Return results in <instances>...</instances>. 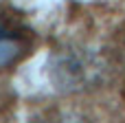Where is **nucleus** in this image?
Returning <instances> with one entry per match:
<instances>
[{
  "label": "nucleus",
  "instance_id": "nucleus-1",
  "mask_svg": "<svg viewBox=\"0 0 125 123\" xmlns=\"http://www.w3.org/2000/svg\"><path fill=\"white\" fill-rule=\"evenodd\" d=\"M51 79L62 92H81L97 88L103 79V62L88 48H59L51 57Z\"/></svg>",
  "mask_w": 125,
  "mask_h": 123
},
{
  "label": "nucleus",
  "instance_id": "nucleus-2",
  "mask_svg": "<svg viewBox=\"0 0 125 123\" xmlns=\"http://www.w3.org/2000/svg\"><path fill=\"white\" fill-rule=\"evenodd\" d=\"M20 51H22V46H20L18 37L9 35V31H4V29H0V68L15 62Z\"/></svg>",
  "mask_w": 125,
  "mask_h": 123
}]
</instances>
